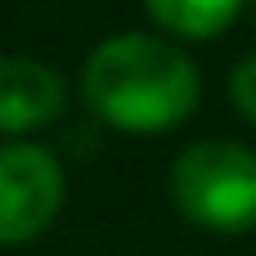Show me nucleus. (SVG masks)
<instances>
[{
  "instance_id": "f03ea898",
  "label": "nucleus",
  "mask_w": 256,
  "mask_h": 256,
  "mask_svg": "<svg viewBox=\"0 0 256 256\" xmlns=\"http://www.w3.org/2000/svg\"><path fill=\"white\" fill-rule=\"evenodd\" d=\"M171 202L184 220L243 234L256 225V153L248 144L202 140L189 144L171 166Z\"/></svg>"
},
{
  "instance_id": "39448f33",
  "label": "nucleus",
  "mask_w": 256,
  "mask_h": 256,
  "mask_svg": "<svg viewBox=\"0 0 256 256\" xmlns=\"http://www.w3.org/2000/svg\"><path fill=\"white\" fill-rule=\"evenodd\" d=\"M144 9H148L153 22L166 27L171 36L212 40V36H220V32L238 18L243 0H144Z\"/></svg>"
},
{
  "instance_id": "f257e3e1",
  "label": "nucleus",
  "mask_w": 256,
  "mask_h": 256,
  "mask_svg": "<svg viewBox=\"0 0 256 256\" xmlns=\"http://www.w3.org/2000/svg\"><path fill=\"white\" fill-rule=\"evenodd\" d=\"M86 104L126 135H158L198 108V68L171 40L126 32L104 40L86 63Z\"/></svg>"
},
{
  "instance_id": "7ed1b4c3",
  "label": "nucleus",
  "mask_w": 256,
  "mask_h": 256,
  "mask_svg": "<svg viewBox=\"0 0 256 256\" xmlns=\"http://www.w3.org/2000/svg\"><path fill=\"white\" fill-rule=\"evenodd\" d=\"M63 207V171L40 144L0 148V243H32Z\"/></svg>"
},
{
  "instance_id": "20e7f679",
  "label": "nucleus",
  "mask_w": 256,
  "mask_h": 256,
  "mask_svg": "<svg viewBox=\"0 0 256 256\" xmlns=\"http://www.w3.org/2000/svg\"><path fill=\"white\" fill-rule=\"evenodd\" d=\"M68 104L63 76L27 54H0V135H22L54 122Z\"/></svg>"
},
{
  "instance_id": "423d86ee",
  "label": "nucleus",
  "mask_w": 256,
  "mask_h": 256,
  "mask_svg": "<svg viewBox=\"0 0 256 256\" xmlns=\"http://www.w3.org/2000/svg\"><path fill=\"white\" fill-rule=\"evenodd\" d=\"M230 94H234V108L256 126V54H248V58L234 68V76H230Z\"/></svg>"
}]
</instances>
